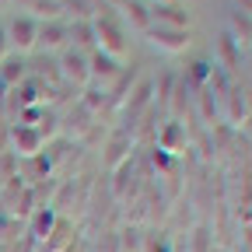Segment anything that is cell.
Wrapping results in <instances>:
<instances>
[{
    "label": "cell",
    "mask_w": 252,
    "mask_h": 252,
    "mask_svg": "<svg viewBox=\"0 0 252 252\" xmlns=\"http://www.w3.org/2000/svg\"><path fill=\"white\" fill-rule=\"evenodd\" d=\"M147 42L158 46V49H165V53H182L189 46V32L186 28H147Z\"/></svg>",
    "instance_id": "cell-1"
},
{
    "label": "cell",
    "mask_w": 252,
    "mask_h": 252,
    "mask_svg": "<svg viewBox=\"0 0 252 252\" xmlns=\"http://www.w3.org/2000/svg\"><path fill=\"white\" fill-rule=\"evenodd\" d=\"M7 42L18 49V53H28L32 46L39 42V25L32 18H14L11 28H7Z\"/></svg>",
    "instance_id": "cell-2"
},
{
    "label": "cell",
    "mask_w": 252,
    "mask_h": 252,
    "mask_svg": "<svg viewBox=\"0 0 252 252\" xmlns=\"http://www.w3.org/2000/svg\"><path fill=\"white\" fill-rule=\"evenodd\" d=\"M94 35L102 39V53H109V56H119V53L126 49V42H123V28H119L109 14L94 21Z\"/></svg>",
    "instance_id": "cell-3"
},
{
    "label": "cell",
    "mask_w": 252,
    "mask_h": 252,
    "mask_svg": "<svg viewBox=\"0 0 252 252\" xmlns=\"http://www.w3.org/2000/svg\"><path fill=\"white\" fill-rule=\"evenodd\" d=\"M11 140H14V151H18L21 158H35L39 147H42L39 130H35V126H25V123H18L14 130H11Z\"/></svg>",
    "instance_id": "cell-4"
},
{
    "label": "cell",
    "mask_w": 252,
    "mask_h": 252,
    "mask_svg": "<svg viewBox=\"0 0 252 252\" xmlns=\"http://www.w3.org/2000/svg\"><path fill=\"white\" fill-rule=\"evenodd\" d=\"M60 74L67 77V81H74V84H84L88 81V56H81L77 49H70V53H63V60H60Z\"/></svg>",
    "instance_id": "cell-5"
},
{
    "label": "cell",
    "mask_w": 252,
    "mask_h": 252,
    "mask_svg": "<svg viewBox=\"0 0 252 252\" xmlns=\"http://www.w3.org/2000/svg\"><path fill=\"white\" fill-rule=\"evenodd\" d=\"M147 14L154 21H161V28H186L189 25V11H182L179 4H154Z\"/></svg>",
    "instance_id": "cell-6"
},
{
    "label": "cell",
    "mask_w": 252,
    "mask_h": 252,
    "mask_svg": "<svg viewBox=\"0 0 252 252\" xmlns=\"http://www.w3.org/2000/svg\"><path fill=\"white\" fill-rule=\"evenodd\" d=\"M25 77H28V63L21 56H4L0 60V84L4 88H18V84H25Z\"/></svg>",
    "instance_id": "cell-7"
},
{
    "label": "cell",
    "mask_w": 252,
    "mask_h": 252,
    "mask_svg": "<svg viewBox=\"0 0 252 252\" xmlns=\"http://www.w3.org/2000/svg\"><path fill=\"white\" fill-rule=\"evenodd\" d=\"M88 67H91V74H94V77H105V81L119 77V63H116L109 53H94V56L88 60Z\"/></svg>",
    "instance_id": "cell-8"
},
{
    "label": "cell",
    "mask_w": 252,
    "mask_h": 252,
    "mask_svg": "<svg viewBox=\"0 0 252 252\" xmlns=\"http://www.w3.org/2000/svg\"><path fill=\"white\" fill-rule=\"evenodd\" d=\"M67 35H70V28H63V25H56V21H49V25H39V42H42L46 49H56V46H63V42H67Z\"/></svg>",
    "instance_id": "cell-9"
},
{
    "label": "cell",
    "mask_w": 252,
    "mask_h": 252,
    "mask_svg": "<svg viewBox=\"0 0 252 252\" xmlns=\"http://www.w3.org/2000/svg\"><path fill=\"white\" fill-rule=\"evenodd\" d=\"M123 14L130 18L137 28H151V14H147V7L140 4V0H123Z\"/></svg>",
    "instance_id": "cell-10"
},
{
    "label": "cell",
    "mask_w": 252,
    "mask_h": 252,
    "mask_svg": "<svg viewBox=\"0 0 252 252\" xmlns=\"http://www.w3.org/2000/svg\"><path fill=\"white\" fill-rule=\"evenodd\" d=\"M49 228H53V210H39L35 220H32V235H35V238H49Z\"/></svg>",
    "instance_id": "cell-11"
},
{
    "label": "cell",
    "mask_w": 252,
    "mask_h": 252,
    "mask_svg": "<svg viewBox=\"0 0 252 252\" xmlns=\"http://www.w3.org/2000/svg\"><path fill=\"white\" fill-rule=\"evenodd\" d=\"M70 35H74V42L88 46V42H91V35H94V28H91L88 21H74V28H70Z\"/></svg>",
    "instance_id": "cell-12"
},
{
    "label": "cell",
    "mask_w": 252,
    "mask_h": 252,
    "mask_svg": "<svg viewBox=\"0 0 252 252\" xmlns=\"http://www.w3.org/2000/svg\"><path fill=\"white\" fill-rule=\"evenodd\" d=\"M231 25L238 28V35H245L242 42H252V21H249V18L242 21V14H235V18H231Z\"/></svg>",
    "instance_id": "cell-13"
},
{
    "label": "cell",
    "mask_w": 252,
    "mask_h": 252,
    "mask_svg": "<svg viewBox=\"0 0 252 252\" xmlns=\"http://www.w3.org/2000/svg\"><path fill=\"white\" fill-rule=\"evenodd\" d=\"M67 7H70V14H77V21L88 18V0H67Z\"/></svg>",
    "instance_id": "cell-14"
},
{
    "label": "cell",
    "mask_w": 252,
    "mask_h": 252,
    "mask_svg": "<svg viewBox=\"0 0 252 252\" xmlns=\"http://www.w3.org/2000/svg\"><path fill=\"white\" fill-rule=\"evenodd\" d=\"M7 46H11V42H7V28H4V25H0V60H4V56H7Z\"/></svg>",
    "instance_id": "cell-15"
},
{
    "label": "cell",
    "mask_w": 252,
    "mask_h": 252,
    "mask_svg": "<svg viewBox=\"0 0 252 252\" xmlns=\"http://www.w3.org/2000/svg\"><path fill=\"white\" fill-rule=\"evenodd\" d=\"M98 102H105V94H98V91H88V105L94 109V105H98Z\"/></svg>",
    "instance_id": "cell-16"
},
{
    "label": "cell",
    "mask_w": 252,
    "mask_h": 252,
    "mask_svg": "<svg viewBox=\"0 0 252 252\" xmlns=\"http://www.w3.org/2000/svg\"><path fill=\"white\" fill-rule=\"evenodd\" d=\"M242 4H245V11H249V14H252V0H242Z\"/></svg>",
    "instance_id": "cell-17"
},
{
    "label": "cell",
    "mask_w": 252,
    "mask_h": 252,
    "mask_svg": "<svg viewBox=\"0 0 252 252\" xmlns=\"http://www.w3.org/2000/svg\"><path fill=\"white\" fill-rule=\"evenodd\" d=\"M154 252H168V245H161V249H154Z\"/></svg>",
    "instance_id": "cell-18"
},
{
    "label": "cell",
    "mask_w": 252,
    "mask_h": 252,
    "mask_svg": "<svg viewBox=\"0 0 252 252\" xmlns=\"http://www.w3.org/2000/svg\"><path fill=\"white\" fill-rule=\"evenodd\" d=\"M158 4H175V0H158Z\"/></svg>",
    "instance_id": "cell-19"
}]
</instances>
